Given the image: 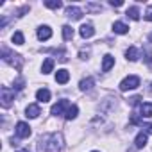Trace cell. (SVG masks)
Segmentation results:
<instances>
[{
  "label": "cell",
  "mask_w": 152,
  "mask_h": 152,
  "mask_svg": "<svg viewBox=\"0 0 152 152\" xmlns=\"http://www.w3.org/2000/svg\"><path fill=\"white\" fill-rule=\"evenodd\" d=\"M63 148V136L57 132L43 134L38 140V152H59Z\"/></svg>",
  "instance_id": "obj_1"
},
{
  "label": "cell",
  "mask_w": 152,
  "mask_h": 152,
  "mask_svg": "<svg viewBox=\"0 0 152 152\" xmlns=\"http://www.w3.org/2000/svg\"><path fill=\"white\" fill-rule=\"evenodd\" d=\"M2 59H4L6 63H9V64L16 66V70H20V68H22V64H23V59H22V56L9 52L6 47H2Z\"/></svg>",
  "instance_id": "obj_2"
},
{
  "label": "cell",
  "mask_w": 152,
  "mask_h": 152,
  "mask_svg": "<svg viewBox=\"0 0 152 152\" xmlns=\"http://www.w3.org/2000/svg\"><path fill=\"white\" fill-rule=\"evenodd\" d=\"M15 95H16L15 90H11L9 86H2L0 88V100H2V106L9 107L13 104V100H15Z\"/></svg>",
  "instance_id": "obj_3"
},
{
  "label": "cell",
  "mask_w": 152,
  "mask_h": 152,
  "mask_svg": "<svg viewBox=\"0 0 152 152\" xmlns=\"http://www.w3.org/2000/svg\"><path fill=\"white\" fill-rule=\"evenodd\" d=\"M140 86V77L138 75H129L120 83V90L122 91H129V90H136Z\"/></svg>",
  "instance_id": "obj_4"
},
{
  "label": "cell",
  "mask_w": 152,
  "mask_h": 152,
  "mask_svg": "<svg viewBox=\"0 0 152 152\" xmlns=\"http://www.w3.org/2000/svg\"><path fill=\"white\" fill-rule=\"evenodd\" d=\"M68 107H70V104H68V100H64V99H63V100H59L57 104H54V106H52V109H50V113H52L54 116H59V115H64V113H66L64 109H68Z\"/></svg>",
  "instance_id": "obj_5"
},
{
  "label": "cell",
  "mask_w": 152,
  "mask_h": 152,
  "mask_svg": "<svg viewBox=\"0 0 152 152\" xmlns=\"http://www.w3.org/2000/svg\"><path fill=\"white\" fill-rule=\"evenodd\" d=\"M15 132H16L18 138H29V136H31V125L25 124V122H18Z\"/></svg>",
  "instance_id": "obj_6"
},
{
  "label": "cell",
  "mask_w": 152,
  "mask_h": 152,
  "mask_svg": "<svg viewBox=\"0 0 152 152\" xmlns=\"http://www.w3.org/2000/svg\"><path fill=\"white\" fill-rule=\"evenodd\" d=\"M66 16L70 20H81L83 18V11L77 7V6H68L66 7Z\"/></svg>",
  "instance_id": "obj_7"
},
{
  "label": "cell",
  "mask_w": 152,
  "mask_h": 152,
  "mask_svg": "<svg viewBox=\"0 0 152 152\" xmlns=\"http://www.w3.org/2000/svg\"><path fill=\"white\" fill-rule=\"evenodd\" d=\"M39 115H41V109H39L38 104H29L27 106V109H25V116L27 118H38Z\"/></svg>",
  "instance_id": "obj_8"
},
{
  "label": "cell",
  "mask_w": 152,
  "mask_h": 152,
  "mask_svg": "<svg viewBox=\"0 0 152 152\" xmlns=\"http://www.w3.org/2000/svg\"><path fill=\"white\" fill-rule=\"evenodd\" d=\"M56 81H57L59 84H66V83L70 81V72L64 70V68H63V70H57V72H56Z\"/></svg>",
  "instance_id": "obj_9"
},
{
  "label": "cell",
  "mask_w": 152,
  "mask_h": 152,
  "mask_svg": "<svg viewBox=\"0 0 152 152\" xmlns=\"http://www.w3.org/2000/svg\"><path fill=\"white\" fill-rule=\"evenodd\" d=\"M50 38H52V31H50V27L43 25V27L38 29V39L45 41V39H50Z\"/></svg>",
  "instance_id": "obj_10"
},
{
  "label": "cell",
  "mask_w": 152,
  "mask_h": 152,
  "mask_svg": "<svg viewBox=\"0 0 152 152\" xmlns=\"http://www.w3.org/2000/svg\"><path fill=\"white\" fill-rule=\"evenodd\" d=\"M93 34H95V29H93V25H91V23H84V25L81 27V36H83L84 39L91 38Z\"/></svg>",
  "instance_id": "obj_11"
},
{
  "label": "cell",
  "mask_w": 152,
  "mask_h": 152,
  "mask_svg": "<svg viewBox=\"0 0 152 152\" xmlns=\"http://www.w3.org/2000/svg\"><path fill=\"white\" fill-rule=\"evenodd\" d=\"M115 64V57L111 54H106L104 56V61H102V72H109Z\"/></svg>",
  "instance_id": "obj_12"
},
{
  "label": "cell",
  "mask_w": 152,
  "mask_h": 152,
  "mask_svg": "<svg viewBox=\"0 0 152 152\" xmlns=\"http://www.w3.org/2000/svg\"><path fill=\"white\" fill-rule=\"evenodd\" d=\"M36 99H38L39 102H48V100H50V91H48L47 88H41V90L36 91Z\"/></svg>",
  "instance_id": "obj_13"
},
{
  "label": "cell",
  "mask_w": 152,
  "mask_h": 152,
  "mask_svg": "<svg viewBox=\"0 0 152 152\" xmlns=\"http://www.w3.org/2000/svg\"><path fill=\"white\" fill-rule=\"evenodd\" d=\"M134 145H136V148H143L145 145H147V132H138V136H136V140H134Z\"/></svg>",
  "instance_id": "obj_14"
},
{
  "label": "cell",
  "mask_w": 152,
  "mask_h": 152,
  "mask_svg": "<svg viewBox=\"0 0 152 152\" xmlns=\"http://www.w3.org/2000/svg\"><path fill=\"white\" fill-rule=\"evenodd\" d=\"M140 113H141V116L150 118V116H152V104H150V102L141 104V106H140Z\"/></svg>",
  "instance_id": "obj_15"
},
{
  "label": "cell",
  "mask_w": 152,
  "mask_h": 152,
  "mask_svg": "<svg viewBox=\"0 0 152 152\" xmlns=\"http://www.w3.org/2000/svg\"><path fill=\"white\" fill-rule=\"evenodd\" d=\"M125 57H127L129 61H136V59L140 57V52H138V48H136V47H129V48L125 50Z\"/></svg>",
  "instance_id": "obj_16"
},
{
  "label": "cell",
  "mask_w": 152,
  "mask_h": 152,
  "mask_svg": "<svg viewBox=\"0 0 152 152\" xmlns=\"http://www.w3.org/2000/svg\"><path fill=\"white\" fill-rule=\"evenodd\" d=\"M77 115H79V107H77V106H70V107L66 109V113H64V118H66V120H73Z\"/></svg>",
  "instance_id": "obj_17"
},
{
  "label": "cell",
  "mask_w": 152,
  "mask_h": 152,
  "mask_svg": "<svg viewBox=\"0 0 152 152\" xmlns=\"http://www.w3.org/2000/svg\"><path fill=\"white\" fill-rule=\"evenodd\" d=\"M113 31H115L116 34H125V32H129V27H127L124 22H115V25H113Z\"/></svg>",
  "instance_id": "obj_18"
},
{
  "label": "cell",
  "mask_w": 152,
  "mask_h": 152,
  "mask_svg": "<svg viewBox=\"0 0 152 152\" xmlns=\"http://www.w3.org/2000/svg\"><path fill=\"white\" fill-rule=\"evenodd\" d=\"M93 84H95L93 77H86V79L81 81V90H83V91H90V90L93 88Z\"/></svg>",
  "instance_id": "obj_19"
},
{
  "label": "cell",
  "mask_w": 152,
  "mask_h": 152,
  "mask_svg": "<svg viewBox=\"0 0 152 152\" xmlns=\"http://www.w3.org/2000/svg\"><path fill=\"white\" fill-rule=\"evenodd\" d=\"M52 68H54V59H52V57H47V59L43 61V66H41L43 73H50Z\"/></svg>",
  "instance_id": "obj_20"
},
{
  "label": "cell",
  "mask_w": 152,
  "mask_h": 152,
  "mask_svg": "<svg viewBox=\"0 0 152 152\" xmlns=\"http://www.w3.org/2000/svg\"><path fill=\"white\" fill-rule=\"evenodd\" d=\"M125 15H127L131 20H140V9H138L136 6H134V7H129Z\"/></svg>",
  "instance_id": "obj_21"
},
{
  "label": "cell",
  "mask_w": 152,
  "mask_h": 152,
  "mask_svg": "<svg viewBox=\"0 0 152 152\" xmlns=\"http://www.w3.org/2000/svg\"><path fill=\"white\" fill-rule=\"evenodd\" d=\"M63 38H64L66 41L73 38V29H72L70 25H64V27H63Z\"/></svg>",
  "instance_id": "obj_22"
},
{
  "label": "cell",
  "mask_w": 152,
  "mask_h": 152,
  "mask_svg": "<svg viewBox=\"0 0 152 152\" xmlns=\"http://www.w3.org/2000/svg\"><path fill=\"white\" fill-rule=\"evenodd\" d=\"M86 11L88 13H95V11H102V6L100 4H86Z\"/></svg>",
  "instance_id": "obj_23"
},
{
  "label": "cell",
  "mask_w": 152,
  "mask_h": 152,
  "mask_svg": "<svg viewBox=\"0 0 152 152\" xmlns=\"http://www.w3.org/2000/svg\"><path fill=\"white\" fill-rule=\"evenodd\" d=\"M13 43H15V45H23V34H22L20 31L13 34Z\"/></svg>",
  "instance_id": "obj_24"
},
{
  "label": "cell",
  "mask_w": 152,
  "mask_h": 152,
  "mask_svg": "<svg viewBox=\"0 0 152 152\" xmlns=\"http://www.w3.org/2000/svg\"><path fill=\"white\" fill-rule=\"evenodd\" d=\"M25 88V81H23V77H18L16 81H15V91H18V90H23Z\"/></svg>",
  "instance_id": "obj_25"
},
{
  "label": "cell",
  "mask_w": 152,
  "mask_h": 152,
  "mask_svg": "<svg viewBox=\"0 0 152 152\" xmlns=\"http://www.w3.org/2000/svg\"><path fill=\"white\" fill-rule=\"evenodd\" d=\"M45 6H47V7H50V9H59L63 4L59 2V0H54V2H45Z\"/></svg>",
  "instance_id": "obj_26"
},
{
  "label": "cell",
  "mask_w": 152,
  "mask_h": 152,
  "mask_svg": "<svg viewBox=\"0 0 152 152\" xmlns=\"http://www.w3.org/2000/svg\"><path fill=\"white\" fill-rule=\"evenodd\" d=\"M145 20L152 22V6H148V7H147V11H145Z\"/></svg>",
  "instance_id": "obj_27"
},
{
  "label": "cell",
  "mask_w": 152,
  "mask_h": 152,
  "mask_svg": "<svg viewBox=\"0 0 152 152\" xmlns=\"http://www.w3.org/2000/svg\"><path fill=\"white\" fill-rule=\"evenodd\" d=\"M140 100H141L140 97H131V99H129V104H131V106H138Z\"/></svg>",
  "instance_id": "obj_28"
},
{
  "label": "cell",
  "mask_w": 152,
  "mask_h": 152,
  "mask_svg": "<svg viewBox=\"0 0 152 152\" xmlns=\"http://www.w3.org/2000/svg\"><path fill=\"white\" fill-rule=\"evenodd\" d=\"M109 4H111L113 7H120V6H122L124 2H122V0H116V2H115V0H111V2H109Z\"/></svg>",
  "instance_id": "obj_29"
},
{
  "label": "cell",
  "mask_w": 152,
  "mask_h": 152,
  "mask_svg": "<svg viewBox=\"0 0 152 152\" xmlns=\"http://www.w3.org/2000/svg\"><path fill=\"white\" fill-rule=\"evenodd\" d=\"M143 129H147V132L152 134V124H143Z\"/></svg>",
  "instance_id": "obj_30"
},
{
  "label": "cell",
  "mask_w": 152,
  "mask_h": 152,
  "mask_svg": "<svg viewBox=\"0 0 152 152\" xmlns=\"http://www.w3.org/2000/svg\"><path fill=\"white\" fill-rule=\"evenodd\" d=\"M18 152H31L29 148H22V150H18Z\"/></svg>",
  "instance_id": "obj_31"
},
{
  "label": "cell",
  "mask_w": 152,
  "mask_h": 152,
  "mask_svg": "<svg viewBox=\"0 0 152 152\" xmlns=\"http://www.w3.org/2000/svg\"><path fill=\"white\" fill-rule=\"evenodd\" d=\"M148 41H150V43H152V32H150V36H148Z\"/></svg>",
  "instance_id": "obj_32"
},
{
  "label": "cell",
  "mask_w": 152,
  "mask_h": 152,
  "mask_svg": "<svg viewBox=\"0 0 152 152\" xmlns=\"http://www.w3.org/2000/svg\"><path fill=\"white\" fill-rule=\"evenodd\" d=\"M93 152H97V150H93Z\"/></svg>",
  "instance_id": "obj_33"
}]
</instances>
